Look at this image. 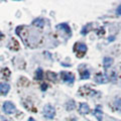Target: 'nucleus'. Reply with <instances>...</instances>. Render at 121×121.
Masks as SVG:
<instances>
[{"mask_svg": "<svg viewBox=\"0 0 121 121\" xmlns=\"http://www.w3.org/2000/svg\"><path fill=\"white\" fill-rule=\"evenodd\" d=\"M2 110L5 114L10 115V114L15 113V111H16V107H15V105L12 103V102L6 101V102H4V104H3V106H2Z\"/></svg>", "mask_w": 121, "mask_h": 121, "instance_id": "f257e3e1", "label": "nucleus"}, {"mask_svg": "<svg viewBox=\"0 0 121 121\" xmlns=\"http://www.w3.org/2000/svg\"><path fill=\"white\" fill-rule=\"evenodd\" d=\"M43 115L44 117H47V118L48 119H52L55 117L56 115V110H55V108L52 107V106L51 104H47V105H44V107H43Z\"/></svg>", "mask_w": 121, "mask_h": 121, "instance_id": "f03ea898", "label": "nucleus"}, {"mask_svg": "<svg viewBox=\"0 0 121 121\" xmlns=\"http://www.w3.org/2000/svg\"><path fill=\"white\" fill-rule=\"evenodd\" d=\"M62 76H63V80L65 83H67V84H73L74 81H75V77L73 74L71 73H68V72H63L62 73Z\"/></svg>", "mask_w": 121, "mask_h": 121, "instance_id": "7ed1b4c3", "label": "nucleus"}, {"mask_svg": "<svg viewBox=\"0 0 121 121\" xmlns=\"http://www.w3.org/2000/svg\"><path fill=\"white\" fill-rule=\"evenodd\" d=\"M79 111H80L81 114H88L90 112V107L87 103H81L80 107H79Z\"/></svg>", "mask_w": 121, "mask_h": 121, "instance_id": "20e7f679", "label": "nucleus"}, {"mask_svg": "<svg viewBox=\"0 0 121 121\" xmlns=\"http://www.w3.org/2000/svg\"><path fill=\"white\" fill-rule=\"evenodd\" d=\"M95 81L97 83H99V84H103V83H106L108 81V78L103 74H98L95 77Z\"/></svg>", "mask_w": 121, "mask_h": 121, "instance_id": "39448f33", "label": "nucleus"}, {"mask_svg": "<svg viewBox=\"0 0 121 121\" xmlns=\"http://www.w3.org/2000/svg\"><path fill=\"white\" fill-rule=\"evenodd\" d=\"M9 90H10V86L7 83H0V92L2 94L6 95L9 92Z\"/></svg>", "mask_w": 121, "mask_h": 121, "instance_id": "423d86ee", "label": "nucleus"}, {"mask_svg": "<svg viewBox=\"0 0 121 121\" xmlns=\"http://www.w3.org/2000/svg\"><path fill=\"white\" fill-rule=\"evenodd\" d=\"M93 114H94V116H95L96 118L98 119V121H102V119H103V112H102V110L100 109V107H97L95 110H94Z\"/></svg>", "mask_w": 121, "mask_h": 121, "instance_id": "0eeeda50", "label": "nucleus"}, {"mask_svg": "<svg viewBox=\"0 0 121 121\" xmlns=\"http://www.w3.org/2000/svg\"><path fill=\"white\" fill-rule=\"evenodd\" d=\"M32 24L39 28H43L44 26V19H43V18H36V19L33 20Z\"/></svg>", "mask_w": 121, "mask_h": 121, "instance_id": "6e6552de", "label": "nucleus"}, {"mask_svg": "<svg viewBox=\"0 0 121 121\" xmlns=\"http://www.w3.org/2000/svg\"><path fill=\"white\" fill-rule=\"evenodd\" d=\"M112 64H113V59L112 58H109V56H106V58H104V60H103V66H104V68L111 67Z\"/></svg>", "mask_w": 121, "mask_h": 121, "instance_id": "1a4fd4ad", "label": "nucleus"}, {"mask_svg": "<svg viewBox=\"0 0 121 121\" xmlns=\"http://www.w3.org/2000/svg\"><path fill=\"white\" fill-rule=\"evenodd\" d=\"M59 29H63V30H66L67 32L71 33V29H70V26L68 25L67 23H62V24H59L58 26H56Z\"/></svg>", "mask_w": 121, "mask_h": 121, "instance_id": "9d476101", "label": "nucleus"}, {"mask_svg": "<svg viewBox=\"0 0 121 121\" xmlns=\"http://www.w3.org/2000/svg\"><path fill=\"white\" fill-rule=\"evenodd\" d=\"M43 78V72L41 69H37L36 73H35V79L36 80H41Z\"/></svg>", "mask_w": 121, "mask_h": 121, "instance_id": "9b49d317", "label": "nucleus"}, {"mask_svg": "<svg viewBox=\"0 0 121 121\" xmlns=\"http://www.w3.org/2000/svg\"><path fill=\"white\" fill-rule=\"evenodd\" d=\"M77 51L78 52H86V51H87L86 44H84V43H78V45H77Z\"/></svg>", "mask_w": 121, "mask_h": 121, "instance_id": "f8f14e48", "label": "nucleus"}, {"mask_svg": "<svg viewBox=\"0 0 121 121\" xmlns=\"http://www.w3.org/2000/svg\"><path fill=\"white\" fill-rule=\"evenodd\" d=\"M47 76H48V78L50 79L51 81H54V82L56 81V79H58V78H56V75L55 73H52V72H48Z\"/></svg>", "mask_w": 121, "mask_h": 121, "instance_id": "ddd939ff", "label": "nucleus"}, {"mask_svg": "<svg viewBox=\"0 0 121 121\" xmlns=\"http://www.w3.org/2000/svg\"><path fill=\"white\" fill-rule=\"evenodd\" d=\"M115 107L118 109L119 111H121V99H117L115 101Z\"/></svg>", "mask_w": 121, "mask_h": 121, "instance_id": "4468645a", "label": "nucleus"}, {"mask_svg": "<svg viewBox=\"0 0 121 121\" xmlns=\"http://www.w3.org/2000/svg\"><path fill=\"white\" fill-rule=\"evenodd\" d=\"M89 77H90V73H89V71H87V70L81 75L82 79H89Z\"/></svg>", "mask_w": 121, "mask_h": 121, "instance_id": "2eb2a0df", "label": "nucleus"}, {"mask_svg": "<svg viewBox=\"0 0 121 121\" xmlns=\"http://www.w3.org/2000/svg\"><path fill=\"white\" fill-rule=\"evenodd\" d=\"M116 12H117V14H118V15H121V4H120L118 7H117Z\"/></svg>", "mask_w": 121, "mask_h": 121, "instance_id": "dca6fc26", "label": "nucleus"}, {"mask_svg": "<svg viewBox=\"0 0 121 121\" xmlns=\"http://www.w3.org/2000/svg\"><path fill=\"white\" fill-rule=\"evenodd\" d=\"M0 121H8V120L5 119L4 117H0Z\"/></svg>", "mask_w": 121, "mask_h": 121, "instance_id": "f3484780", "label": "nucleus"}, {"mask_svg": "<svg viewBox=\"0 0 121 121\" xmlns=\"http://www.w3.org/2000/svg\"><path fill=\"white\" fill-rule=\"evenodd\" d=\"M2 37H3V35H2V32H1V31H0V39H2Z\"/></svg>", "mask_w": 121, "mask_h": 121, "instance_id": "a211bd4d", "label": "nucleus"}, {"mask_svg": "<svg viewBox=\"0 0 121 121\" xmlns=\"http://www.w3.org/2000/svg\"><path fill=\"white\" fill-rule=\"evenodd\" d=\"M70 121H77V120H76V119H72V120H70Z\"/></svg>", "mask_w": 121, "mask_h": 121, "instance_id": "6ab92c4d", "label": "nucleus"}, {"mask_svg": "<svg viewBox=\"0 0 121 121\" xmlns=\"http://www.w3.org/2000/svg\"><path fill=\"white\" fill-rule=\"evenodd\" d=\"M29 121H33V120H32V119H30V120H29Z\"/></svg>", "mask_w": 121, "mask_h": 121, "instance_id": "aec40b11", "label": "nucleus"}]
</instances>
